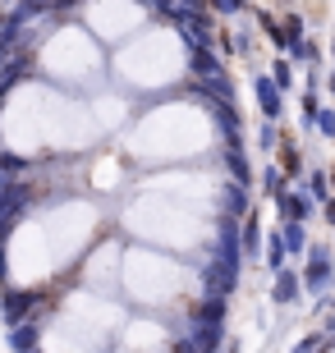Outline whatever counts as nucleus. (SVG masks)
Masks as SVG:
<instances>
[{"label":"nucleus","mask_w":335,"mask_h":353,"mask_svg":"<svg viewBox=\"0 0 335 353\" xmlns=\"http://www.w3.org/2000/svg\"><path fill=\"white\" fill-rule=\"evenodd\" d=\"M166 344H170V335L156 321H129L124 335H119V349L124 353H166Z\"/></svg>","instance_id":"nucleus-10"},{"label":"nucleus","mask_w":335,"mask_h":353,"mask_svg":"<svg viewBox=\"0 0 335 353\" xmlns=\"http://www.w3.org/2000/svg\"><path fill=\"white\" fill-rule=\"evenodd\" d=\"M216 143V110L193 101H170L129 133V152L138 161H189Z\"/></svg>","instance_id":"nucleus-2"},{"label":"nucleus","mask_w":335,"mask_h":353,"mask_svg":"<svg viewBox=\"0 0 335 353\" xmlns=\"http://www.w3.org/2000/svg\"><path fill=\"white\" fill-rule=\"evenodd\" d=\"M253 97H258L262 119L280 124V115H285V92L276 88V83H271V74H258V79H253Z\"/></svg>","instance_id":"nucleus-12"},{"label":"nucleus","mask_w":335,"mask_h":353,"mask_svg":"<svg viewBox=\"0 0 335 353\" xmlns=\"http://www.w3.org/2000/svg\"><path fill=\"white\" fill-rule=\"evenodd\" d=\"M119 321H124V312H119L115 303L97 299V294H74V299H65L60 321L46 326L41 353H102L106 335Z\"/></svg>","instance_id":"nucleus-4"},{"label":"nucleus","mask_w":335,"mask_h":353,"mask_svg":"<svg viewBox=\"0 0 335 353\" xmlns=\"http://www.w3.org/2000/svg\"><path fill=\"white\" fill-rule=\"evenodd\" d=\"M55 262H60V257H55L41 221L19 225V234L10 239V275H14V285H37V280H46V275L55 271Z\"/></svg>","instance_id":"nucleus-7"},{"label":"nucleus","mask_w":335,"mask_h":353,"mask_svg":"<svg viewBox=\"0 0 335 353\" xmlns=\"http://www.w3.org/2000/svg\"><path fill=\"white\" fill-rule=\"evenodd\" d=\"M326 88H331V97H335V69H331V83H326Z\"/></svg>","instance_id":"nucleus-22"},{"label":"nucleus","mask_w":335,"mask_h":353,"mask_svg":"<svg viewBox=\"0 0 335 353\" xmlns=\"http://www.w3.org/2000/svg\"><path fill=\"white\" fill-rule=\"evenodd\" d=\"M258 243H262V221L253 216V221L244 225V248H248V252H258Z\"/></svg>","instance_id":"nucleus-20"},{"label":"nucleus","mask_w":335,"mask_h":353,"mask_svg":"<svg viewBox=\"0 0 335 353\" xmlns=\"http://www.w3.org/2000/svg\"><path fill=\"white\" fill-rule=\"evenodd\" d=\"M331 248H326V243H312L308 248V266H303V289H308V294H322L326 285H331Z\"/></svg>","instance_id":"nucleus-11"},{"label":"nucleus","mask_w":335,"mask_h":353,"mask_svg":"<svg viewBox=\"0 0 335 353\" xmlns=\"http://www.w3.org/2000/svg\"><path fill=\"white\" fill-rule=\"evenodd\" d=\"M124 225L138 239H152V243H166V248H198V243L211 239V207L142 188V197L124 211Z\"/></svg>","instance_id":"nucleus-3"},{"label":"nucleus","mask_w":335,"mask_h":353,"mask_svg":"<svg viewBox=\"0 0 335 353\" xmlns=\"http://www.w3.org/2000/svg\"><path fill=\"white\" fill-rule=\"evenodd\" d=\"M285 179H289V174H285L280 165H267V170H262V188H267V197H271V202H276V197L285 193Z\"/></svg>","instance_id":"nucleus-15"},{"label":"nucleus","mask_w":335,"mask_h":353,"mask_svg":"<svg viewBox=\"0 0 335 353\" xmlns=\"http://www.w3.org/2000/svg\"><path fill=\"white\" fill-rule=\"evenodd\" d=\"M308 188H312V193H308L312 202H326V197H335V193H331V174H326V170H312V174H308Z\"/></svg>","instance_id":"nucleus-17"},{"label":"nucleus","mask_w":335,"mask_h":353,"mask_svg":"<svg viewBox=\"0 0 335 353\" xmlns=\"http://www.w3.org/2000/svg\"><path fill=\"white\" fill-rule=\"evenodd\" d=\"M41 65H46V74H55V79L78 83V79H88V74H97V69H102V55H97V46H92L88 32L65 28V32H55V37L46 41Z\"/></svg>","instance_id":"nucleus-8"},{"label":"nucleus","mask_w":335,"mask_h":353,"mask_svg":"<svg viewBox=\"0 0 335 353\" xmlns=\"http://www.w3.org/2000/svg\"><path fill=\"white\" fill-rule=\"evenodd\" d=\"M216 14H225V19H239V14L248 10V0H207Z\"/></svg>","instance_id":"nucleus-19"},{"label":"nucleus","mask_w":335,"mask_h":353,"mask_svg":"<svg viewBox=\"0 0 335 353\" xmlns=\"http://www.w3.org/2000/svg\"><path fill=\"white\" fill-rule=\"evenodd\" d=\"M92 110L65 101L46 88H19L5 105V143L19 152H37V147H83L92 143Z\"/></svg>","instance_id":"nucleus-1"},{"label":"nucleus","mask_w":335,"mask_h":353,"mask_svg":"<svg viewBox=\"0 0 335 353\" xmlns=\"http://www.w3.org/2000/svg\"><path fill=\"white\" fill-rule=\"evenodd\" d=\"M271 83H276V88L280 92H294V65H289V60H276V65H271Z\"/></svg>","instance_id":"nucleus-16"},{"label":"nucleus","mask_w":335,"mask_h":353,"mask_svg":"<svg viewBox=\"0 0 335 353\" xmlns=\"http://www.w3.org/2000/svg\"><path fill=\"white\" fill-rule=\"evenodd\" d=\"M276 143H280V129H276L271 119H262V124H258V152H271Z\"/></svg>","instance_id":"nucleus-18"},{"label":"nucleus","mask_w":335,"mask_h":353,"mask_svg":"<svg viewBox=\"0 0 335 353\" xmlns=\"http://www.w3.org/2000/svg\"><path fill=\"white\" fill-rule=\"evenodd\" d=\"M312 129L326 133V138H335V110H317V115H312Z\"/></svg>","instance_id":"nucleus-21"},{"label":"nucleus","mask_w":335,"mask_h":353,"mask_svg":"<svg viewBox=\"0 0 335 353\" xmlns=\"http://www.w3.org/2000/svg\"><path fill=\"white\" fill-rule=\"evenodd\" d=\"M115 262H119V248H111V243H106L102 252H97V257H92V280H111V275H115Z\"/></svg>","instance_id":"nucleus-14"},{"label":"nucleus","mask_w":335,"mask_h":353,"mask_svg":"<svg viewBox=\"0 0 335 353\" xmlns=\"http://www.w3.org/2000/svg\"><path fill=\"white\" fill-rule=\"evenodd\" d=\"M88 19L102 37H124V32H133V28L142 23V10L133 0H92Z\"/></svg>","instance_id":"nucleus-9"},{"label":"nucleus","mask_w":335,"mask_h":353,"mask_svg":"<svg viewBox=\"0 0 335 353\" xmlns=\"http://www.w3.org/2000/svg\"><path fill=\"white\" fill-rule=\"evenodd\" d=\"M331 353H335V349H331Z\"/></svg>","instance_id":"nucleus-23"},{"label":"nucleus","mask_w":335,"mask_h":353,"mask_svg":"<svg viewBox=\"0 0 335 353\" xmlns=\"http://www.w3.org/2000/svg\"><path fill=\"white\" fill-rule=\"evenodd\" d=\"M298 289H303V280H298L294 271H289V266H280V271H276V289H271V303H294L298 299Z\"/></svg>","instance_id":"nucleus-13"},{"label":"nucleus","mask_w":335,"mask_h":353,"mask_svg":"<svg viewBox=\"0 0 335 353\" xmlns=\"http://www.w3.org/2000/svg\"><path fill=\"white\" fill-rule=\"evenodd\" d=\"M119 79L133 83V88H170V83L184 79V69H189V51H184V41L175 37V32H147V37H138L133 46H124L119 51Z\"/></svg>","instance_id":"nucleus-5"},{"label":"nucleus","mask_w":335,"mask_h":353,"mask_svg":"<svg viewBox=\"0 0 335 353\" xmlns=\"http://www.w3.org/2000/svg\"><path fill=\"white\" fill-rule=\"evenodd\" d=\"M119 285L124 294L147 307H166L175 303L189 289V271H184L175 257H161V252H147V248H133L119 257Z\"/></svg>","instance_id":"nucleus-6"}]
</instances>
